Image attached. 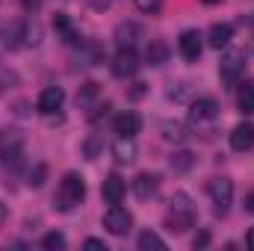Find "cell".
I'll use <instances>...</instances> for the list:
<instances>
[{"mask_svg": "<svg viewBox=\"0 0 254 251\" xmlns=\"http://www.w3.org/2000/svg\"><path fill=\"white\" fill-rule=\"evenodd\" d=\"M169 231L175 234H184L195 225V207H192V198L187 192H175L172 201H169V219H166Z\"/></svg>", "mask_w": 254, "mask_h": 251, "instance_id": "1", "label": "cell"}, {"mask_svg": "<svg viewBox=\"0 0 254 251\" xmlns=\"http://www.w3.org/2000/svg\"><path fill=\"white\" fill-rule=\"evenodd\" d=\"M83 198H86V181H83L77 172H68L63 181H60L57 195H54V207L63 210V213H68V210H74Z\"/></svg>", "mask_w": 254, "mask_h": 251, "instance_id": "2", "label": "cell"}, {"mask_svg": "<svg viewBox=\"0 0 254 251\" xmlns=\"http://www.w3.org/2000/svg\"><path fill=\"white\" fill-rule=\"evenodd\" d=\"M243 71H246V51H228V54L222 57V63H219V77H222V83H225L228 89H234V86L240 83Z\"/></svg>", "mask_w": 254, "mask_h": 251, "instance_id": "3", "label": "cell"}, {"mask_svg": "<svg viewBox=\"0 0 254 251\" xmlns=\"http://www.w3.org/2000/svg\"><path fill=\"white\" fill-rule=\"evenodd\" d=\"M207 192H210V201H213V213L216 216H228V210L234 204V181L216 178V181H210Z\"/></svg>", "mask_w": 254, "mask_h": 251, "instance_id": "4", "label": "cell"}, {"mask_svg": "<svg viewBox=\"0 0 254 251\" xmlns=\"http://www.w3.org/2000/svg\"><path fill=\"white\" fill-rule=\"evenodd\" d=\"M219 119V104L213 101V98H198V101H192L190 104V125L192 127H207L213 125Z\"/></svg>", "mask_w": 254, "mask_h": 251, "instance_id": "5", "label": "cell"}, {"mask_svg": "<svg viewBox=\"0 0 254 251\" xmlns=\"http://www.w3.org/2000/svg\"><path fill=\"white\" fill-rule=\"evenodd\" d=\"M104 228H107L113 237H125L127 231L133 228V216L127 213L125 207H119V204H110V210L104 213Z\"/></svg>", "mask_w": 254, "mask_h": 251, "instance_id": "6", "label": "cell"}, {"mask_svg": "<svg viewBox=\"0 0 254 251\" xmlns=\"http://www.w3.org/2000/svg\"><path fill=\"white\" fill-rule=\"evenodd\" d=\"M139 65H142L139 63V54L133 48H119V54L113 57V74L125 80V77H133L139 71Z\"/></svg>", "mask_w": 254, "mask_h": 251, "instance_id": "7", "label": "cell"}, {"mask_svg": "<svg viewBox=\"0 0 254 251\" xmlns=\"http://www.w3.org/2000/svg\"><path fill=\"white\" fill-rule=\"evenodd\" d=\"M178 51L187 63H195L201 57V33L198 30H184L181 39H178Z\"/></svg>", "mask_w": 254, "mask_h": 251, "instance_id": "8", "label": "cell"}, {"mask_svg": "<svg viewBox=\"0 0 254 251\" xmlns=\"http://www.w3.org/2000/svg\"><path fill=\"white\" fill-rule=\"evenodd\" d=\"M65 104V92L60 89V86H48L42 95H39V113H45V116H54L57 110H63Z\"/></svg>", "mask_w": 254, "mask_h": 251, "instance_id": "9", "label": "cell"}, {"mask_svg": "<svg viewBox=\"0 0 254 251\" xmlns=\"http://www.w3.org/2000/svg\"><path fill=\"white\" fill-rule=\"evenodd\" d=\"M157 189H160V178H157V175H151V172H142V175H136V178H133V195H136L139 201L154 198V195H157Z\"/></svg>", "mask_w": 254, "mask_h": 251, "instance_id": "10", "label": "cell"}, {"mask_svg": "<svg viewBox=\"0 0 254 251\" xmlns=\"http://www.w3.org/2000/svg\"><path fill=\"white\" fill-rule=\"evenodd\" d=\"M231 148H234V151H240V154L252 151V148H254V125L243 122V125L234 127V130H231Z\"/></svg>", "mask_w": 254, "mask_h": 251, "instance_id": "11", "label": "cell"}, {"mask_svg": "<svg viewBox=\"0 0 254 251\" xmlns=\"http://www.w3.org/2000/svg\"><path fill=\"white\" fill-rule=\"evenodd\" d=\"M125 181L119 178V175H110L107 181H104V187H101V195H104V201L107 204H122V198H125Z\"/></svg>", "mask_w": 254, "mask_h": 251, "instance_id": "12", "label": "cell"}, {"mask_svg": "<svg viewBox=\"0 0 254 251\" xmlns=\"http://www.w3.org/2000/svg\"><path fill=\"white\" fill-rule=\"evenodd\" d=\"M113 127H116L119 136H136V133L142 130V119H139V113H130V110H127L122 116H116Z\"/></svg>", "mask_w": 254, "mask_h": 251, "instance_id": "13", "label": "cell"}, {"mask_svg": "<svg viewBox=\"0 0 254 251\" xmlns=\"http://www.w3.org/2000/svg\"><path fill=\"white\" fill-rule=\"evenodd\" d=\"M231 39H234V27H231V24H213V27H210V33H207V45H210V48H216V51L228 48V45H231Z\"/></svg>", "mask_w": 254, "mask_h": 251, "instance_id": "14", "label": "cell"}, {"mask_svg": "<svg viewBox=\"0 0 254 251\" xmlns=\"http://www.w3.org/2000/svg\"><path fill=\"white\" fill-rule=\"evenodd\" d=\"M113 154H116V163H122V166H130L133 160H136V142H133V136H122L116 145H113Z\"/></svg>", "mask_w": 254, "mask_h": 251, "instance_id": "15", "label": "cell"}, {"mask_svg": "<svg viewBox=\"0 0 254 251\" xmlns=\"http://www.w3.org/2000/svg\"><path fill=\"white\" fill-rule=\"evenodd\" d=\"M192 166H195V154H192V151H175V154L169 157V169H172L175 175H187Z\"/></svg>", "mask_w": 254, "mask_h": 251, "instance_id": "16", "label": "cell"}, {"mask_svg": "<svg viewBox=\"0 0 254 251\" xmlns=\"http://www.w3.org/2000/svg\"><path fill=\"white\" fill-rule=\"evenodd\" d=\"M139 36H142V30L136 24H119L116 27V45L119 48H133Z\"/></svg>", "mask_w": 254, "mask_h": 251, "instance_id": "17", "label": "cell"}, {"mask_svg": "<svg viewBox=\"0 0 254 251\" xmlns=\"http://www.w3.org/2000/svg\"><path fill=\"white\" fill-rule=\"evenodd\" d=\"M163 136H166L169 142H187V139H190L187 127L181 125V122H163Z\"/></svg>", "mask_w": 254, "mask_h": 251, "instance_id": "18", "label": "cell"}, {"mask_svg": "<svg viewBox=\"0 0 254 251\" xmlns=\"http://www.w3.org/2000/svg\"><path fill=\"white\" fill-rule=\"evenodd\" d=\"M145 57H148V65H163L166 60H169V48H166L163 42H151Z\"/></svg>", "mask_w": 254, "mask_h": 251, "instance_id": "19", "label": "cell"}, {"mask_svg": "<svg viewBox=\"0 0 254 251\" xmlns=\"http://www.w3.org/2000/svg\"><path fill=\"white\" fill-rule=\"evenodd\" d=\"M240 113L243 116H254V83H246L240 89Z\"/></svg>", "mask_w": 254, "mask_h": 251, "instance_id": "20", "label": "cell"}, {"mask_svg": "<svg viewBox=\"0 0 254 251\" xmlns=\"http://www.w3.org/2000/svg\"><path fill=\"white\" fill-rule=\"evenodd\" d=\"M54 30L63 36V42H74V24L68 21V15H54Z\"/></svg>", "mask_w": 254, "mask_h": 251, "instance_id": "21", "label": "cell"}, {"mask_svg": "<svg viewBox=\"0 0 254 251\" xmlns=\"http://www.w3.org/2000/svg\"><path fill=\"white\" fill-rule=\"evenodd\" d=\"M21 39H24V45H39L42 42V27L36 21H27L21 27Z\"/></svg>", "mask_w": 254, "mask_h": 251, "instance_id": "22", "label": "cell"}, {"mask_svg": "<svg viewBox=\"0 0 254 251\" xmlns=\"http://www.w3.org/2000/svg\"><path fill=\"white\" fill-rule=\"evenodd\" d=\"M139 249H142V251H151V249H166V240H163L160 234H154V231H145V234L139 237Z\"/></svg>", "mask_w": 254, "mask_h": 251, "instance_id": "23", "label": "cell"}, {"mask_svg": "<svg viewBox=\"0 0 254 251\" xmlns=\"http://www.w3.org/2000/svg\"><path fill=\"white\" fill-rule=\"evenodd\" d=\"M101 148H104V142H101V136H89V139L83 142V154H86L89 160H98V154H101Z\"/></svg>", "mask_w": 254, "mask_h": 251, "instance_id": "24", "label": "cell"}, {"mask_svg": "<svg viewBox=\"0 0 254 251\" xmlns=\"http://www.w3.org/2000/svg\"><path fill=\"white\" fill-rule=\"evenodd\" d=\"M42 246H45L48 251L65 249V234H60V231H51V234H45V240H42Z\"/></svg>", "mask_w": 254, "mask_h": 251, "instance_id": "25", "label": "cell"}, {"mask_svg": "<svg viewBox=\"0 0 254 251\" xmlns=\"http://www.w3.org/2000/svg\"><path fill=\"white\" fill-rule=\"evenodd\" d=\"M95 98H98V83H86V86H83V92L77 95V104H80V107H89Z\"/></svg>", "mask_w": 254, "mask_h": 251, "instance_id": "26", "label": "cell"}, {"mask_svg": "<svg viewBox=\"0 0 254 251\" xmlns=\"http://www.w3.org/2000/svg\"><path fill=\"white\" fill-rule=\"evenodd\" d=\"M133 3H136L139 12H148V15H154V12L163 6V0H133Z\"/></svg>", "mask_w": 254, "mask_h": 251, "instance_id": "27", "label": "cell"}, {"mask_svg": "<svg viewBox=\"0 0 254 251\" xmlns=\"http://www.w3.org/2000/svg\"><path fill=\"white\" fill-rule=\"evenodd\" d=\"M45 175H48V166H36V172H30V187L39 189L45 184Z\"/></svg>", "mask_w": 254, "mask_h": 251, "instance_id": "28", "label": "cell"}, {"mask_svg": "<svg viewBox=\"0 0 254 251\" xmlns=\"http://www.w3.org/2000/svg\"><path fill=\"white\" fill-rule=\"evenodd\" d=\"M181 89H169V98L172 101H187L190 98V83H178Z\"/></svg>", "mask_w": 254, "mask_h": 251, "instance_id": "29", "label": "cell"}, {"mask_svg": "<svg viewBox=\"0 0 254 251\" xmlns=\"http://www.w3.org/2000/svg\"><path fill=\"white\" fill-rule=\"evenodd\" d=\"M83 246H86V249H101V251H107V243H104V240H95V237H89Z\"/></svg>", "mask_w": 254, "mask_h": 251, "instance_id": "30", "label": "cell"}, {"mask_svg": "<svg viewBox=\"0 0 254 251\" xmlns=\"http://www.w3.org/2000/svg\"><path fill=\"white\" fill-rule=\"evenodd\" d=\"M207 243H210V237H207V234H198V237L192 240V246H195V249H204Z\"/></svg>", "mask_w": 254, "mask_h": 251, "instance_id": "31", "label": "cell"}, {"mask_svg": "<svg viewBox=\"0 0 254 251\" xmlns=\"http://www.w3.org/2000/svg\"><path fill=\"white\" fill-rule=\"evenodd\" d=\"M145 95V83H136V89L130 92V98H142Z\"/></svg>", "mask_w": 254, "mask_h": 251, "instance_id": "32", "label": "cell"}, {"mask_svg": "<svg viewBox=\"0 0 254 251\" xmlns=\"http://www.w3.org/2000/svg\"><path fill=\"white\" fill-rule=\"evenodd\" d=\"M246 210H249V213H254V192H249V195H246Z\"/></svg>", "mask_w": 254, "mask_h": 251, "instance_id": "33", "label": "cell"}, {"mask_svg": "<svg viewBox=\"0 0 254 251\" xmlns=\"http://www.w3.org/2000/svg\"><path fill=\"white\" fill-rule=\"evenodd\" d=\"M246 246H249V249H254V228L246 234Z\"/></svg>", "mask_w": 254, "mask_h": 251, "instance_id": "34", "label": "cell"}, {"mask_svg": "<svg viewBox=\"0 0 254 251\" xmlns=\"http://www.w3.org/2000/svg\"><path fill=\"white\" fill-rule=\"evenodd\" d=\"M3 222H6V204H0V228H3Z\"/></svg>", "mask_w": 254, "mask_h": 251, "instance_id": "35", "label": "cell"}, {"mask_svg": "<svg viewBox=\"0 0 254 251\" xmlns=\"http://www.w3.org/2000/svg\"><path fill=\"white\" fill-rule=\"evenodd\" d=\"M204 3H207V6H216V3H222V0H204Z\"/></svg>", "mask_w": 254, "mask_h": 251, "instance_id": "36", "label": "cell"}]
</instances>
